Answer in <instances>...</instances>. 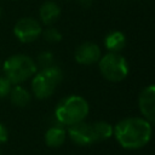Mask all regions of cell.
Here are the masks:
<instances>
[{
	"mask_svg": "<svg viewBox=\"0 0 155 155\" xmlns=\"http://www.w3.org/2000/svg\"><path fill=\"white\" fill-rule=\"evenodd\" d=\"M68 136L71 142L78 145H91L98 142L94 122L81 121L71 125L68 128Z\"/></svg>",
	"mask_w": 155,
	"mask_h": 155,
	"instance_id": "6",
	"label": "cell"
},
{
	"mask_svg": "<svg viewBox=\"0 0 155 155\" xmlns=\"http://www.w3.org/2000/svg\"><path fill=\"white\" fill-rule=\"evenodd\" d=\"M101 48L97 44L94 42H82L79 45L75 50L74 58L79 64L82 65H92L98 63L101 58Z\"/></svg>",
	"mask_w": 155,
	"mask_h": 155,
	"instance_id": "9",
	"label": "cell"
},
{
	"mask_svg": "<svg viewBox=\"0 0 155 155\" xmlns=\"http://www.w3.org/2000/svg\"><path fill=\"white\" fill-rule=\"evenodd\" d=\"M41 35H42V38H44L47 42H52V44L59 42V41L62 40V34H61V33L58 31V29L54 28V27H48V28H46V29L41 33Z\"/></svg>",
	"mask_w": 155,
	"mask_h": 155,
	"instance_id": "14",
	"label": "cell"
},
{
	"mask_svg": "<svg viewBox=\"0 0 155 155\" xmlns=\"http://www.w3.org/2000/svg\"><path fill=\"white\" fill-rule=\"evenodd\" d=\"M98 68L102 76L110 82H120L128 75V63L126 58L116 52H108L101 56Z\"/></svg>",
	"mask_w": 155,
	"mask_h": 155,
	"instance_id": "5",
	"label": "cell"
},
{
	"mask_svg": "<svg viewBox=\"0 0 155 155\" xmlns=\"http://www.w3.org/2000/svg\"><path fill=\"white\" fill-rule=\"evenodd\" d=\"M63 79V73L57 65H51L48 68L41 69L35 73L31 81V90L38 99H46L53 94L56 87L61 84Z\"/></svg>",
	"mask_w": 155,
	"mask_h": 155,
	"instance_id": "4",
	"label": "cell"
},
{
	"mask_svg": "<svg viewBox=\"0 0 155 155\" xmlns=\"http://www.w3.org/2000/svg\"><path fill=\"white\" fill-rule=\"evenodd\" d=\"M2 69L5 73V78L11 84L19 85L21 82L35 75L38 65L29 56L15 54L5 61Z\"/></svg>",
	"mask_w": 155,
	"mask_h": 155,
	"instance_id": "3",
	"label": "cell"
},
{
	"mask_svg": "<svg viewBox=\"0 0 155 155\" xmlns=\"http://www.w3.org/2000/svg\"><path fill=\"white\" fill-rule=\"evenodd\" d=\"M11 82L5 78V76H0V99L8 96L10 91H11Z\"/></svg>",
	"mask_w": 155,
	"mask_h": 155,
	"instance_id": "16",
	"label": "cell"
},
{
	"mask_svg": "<svg viewBox=\"0 0 155 155\" xmlns=\"http://www.w3.org/2000/svg\"><path fill=\"white\" fill-rule=\"evenodd\" d=\"M67 138V132L64 128L59 126L50 127L45 133V143L50 148H58L61 147Z\"/></svg>",
	"mask_w": 155,
	"mask_h": 155,
	"instance_id": "12",
	"label": "cell"
},
{
	"mask_svg": "<svg viewBox=\"0 0 155 155\" xmlns=\"http://www.w3.org/2000/svg\"><path fill=\"white\" fill-rule=\"evenodd\" d=\"M8 96H10L11 103L16 107H19V108L27 107L30 102V98H31L30 93L24 87H22L21 85H16L15 87H11Z\"/></svg>",
	"mask_w": 155,
	"mask_h": 155,
	"instance_id": "13",
	"label": "cell"
},
{
	"mask_svg": "<svg viewBox=\"0 0 155 155\" xmlns=\"http://www.w3.org/2000/svg\"><path fill=\"white\" fill-rule=\"evenodd\" d=\"M90 111V105L87 101L76 94L68 96L63 98L56 107L54 116L59 124L65 126H71L81 122L86 119Z\"/></svg>",
	"mask_w": 155,
	"mask_h": 155,
	"instance_id": "2",
	"label": "cell"
},
{
	"mask_svg": "<svg viewBox=\"0 0 155 155\" xmlns=\"http://www.w3.org/2000/svg\"><path fill=\"white\" fill-rule=\"evenodd\" d=\"M0 18H1V7H0Z\"/></svg>",
	"mask_w": 155,
	"mask_h": 155,
	"instance_id": "19",
	"label": "cell"
},
{
	"mask_svg": "<svg viewBox=\"0 0 155 155\" xmlns=\"http://www.w3.org/2000/svg\"><path fill=\"white\" fill-rule=\"evenodd\" d=\"M113 134L122 148L136 150L150 142L153 126L144 117H126L113 127Z\"/></svg>",
	"mask_w": 155,
	"mask_h": 155,
	"instance_id": "1",
	"label": "cell"
},
{
	"mask_svg": "<svg viewBox=\"0 0 155 155\" xmlns=\"http://www.w3.org/2000/svg\"><path fill=\"white\" fill-rule=\"evenodd\" d=\"M13 33L21 42L28 44L35 41L41 35L42 28L36 19L31 17H24L17 21L13 27Z\"/></svg>",
	"mask_w": 155,
	"mask_h": 155,
	"instance_id": "7",
	"label": "cell"
},
{
	"mask_svg": "<svg viewBox=\"0 0 155 155\" xmlns=\"http://www.w3.org/2000/svg\"><path fill=\"white\" fill-rule=\"evenodd\" d=\"M40 19L44 24L51 25L53 24L61 16V7L54 1H45L39 11Z\"/></svg>",
	"mask_w": 155,
	"mask_h": 155,
	"instance_id": "10",
	"label": "cell"
},
{
	"mask_svg": "<svg viewBox=\"0 0 155 155\" xmlns=\"http://www.w3.org/2000/svg\"><path fill=\"white\" fill-rule=\"evenodd\" d=\"M41 69H45V68H48L51 65H53V54L51 52H41L39 56H38V64Z\"/></svg>",
	"mask_w": 155,
	"mask_h": 155,
	"instance_id": "15",
	"label": "cell"
},
{
	"mask_svg": "<svg viewBox=\"0 0 155 155\" xmlns=\"http://www.w3.org/2000/svg\"><path fill=\"white\" fill-rule=\"evenodd\" d=\"M0 155H1V151H0Z\"/></svg>",
	"mask_w": 155,
	"mask_h": 155,
	"instance_id": "20",
	"label": "cell"
},
{
	"mask_svg": "<svg viewBox=\"0 0 155 155\" xmlns=\"http://www.w3.org/2000/svg\"><path fill=\"white\" fill-rule=\"evenodd\" d=\"M104 46L109 52H116L119 53L125 46H126V36L124 33L115 30L110 31L105 39H104Z\"/></svg>",
	"mask_w": 155,
	"mask_h": 155,
	"instance_id": "11",
	"label": "cell"
},
{
	"mask_svg": "<svg viewBox=\"0 0 155 155\" xmlns=\"http://www.w3.org/2000/svg\"><path fill=\"white\" fill-rule=\"evenodd\" d=\"M78 2L82 6V7H85V8H87V7H90L91 5H92V2H93V0H78Z\"/></svg>",
	"mask_w": 155,
	"mask_h": 155,
	"instance_id": "18",
	"label": "cell"
},
{
	"mask_svg": "<svg viewBox=\"0 0 155 155\" xmlns=\"http://www.w3.org/2000/svg\"><path fill=\"white\" fill-rule=\"evenodd\" d=\"M138 107L143 117L155 126V84L147 86L138 96Z\"/></svg>",
	"mask_w": 155,
	"mask_h": 155,
	"instance_id": "8",
	"label": "cell"
},
{
	"mask_svg": "<svg viewBox=\"0 0 155 155\" xmlns=\"http://www.w3.org/2000/svg\"><path fill=\"white\" fill-rule=\"evenodd\" d=\"M7 139H8V131H7L6 126L0 122V144L6 143Z\"/></svg>",
	"mask_w": 155,
	"mask_h": 155,
	"instance_id": "17",
	"label": "cell"
}]
</instances>
